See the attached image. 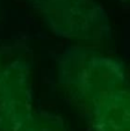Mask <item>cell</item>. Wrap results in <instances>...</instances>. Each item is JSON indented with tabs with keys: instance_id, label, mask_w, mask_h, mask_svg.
I'll return each instance as SVG.
<instances>
[{
	"instance_id": "1",
	"label": "cell",
	"mask_w": 130,
	"mask_h": 131,
	"mask_svg": "<svg viewBox=\"0 0 130 131\" xmlns=\"http://www.w3.org/2000/svg\"><path fill=\"white\" fill-rule=\"evenodd\" d=\"M122 94L117 108H112L99 121V131H130V92Z\"/></svg>"
},
{
	"instance_id": "2",
	"label": "cell",
	"mask_w": 130,
	"mask_h": 131,
	"mask_svg": "<svg viewBox=\"0 0 130 131\" xmlns=\"http://www.w3.org/2000/svg\"><path fill=\"white\" fill-rule=\"evenodd\" d=\"M17 131H63V129L57 124L47 123V122L26 121Z\"/></svg>"
}]
</instances>
